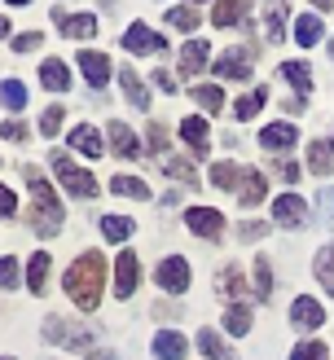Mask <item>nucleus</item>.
Instances as JSON below:
<instances>
[{
    "label": "nucleus",
    "mask_w": 334,
    "mask_h": 360,
    "mask_svg": "<svg viewBox=\"0 0 334 360\" xmlns=\"http://www.w3.org/2000/svg\"><path fill=\"white\" fill-rule=\"evenodd\" d=\"M62 290H66V299L75 303L79 312H93L97 308L101 290H105V259H101V250H84V255L66 268Z\"/></svg>",
    "instance_id": "nucleus-1"
},
{
    "label": "nucleus",
    "mask_w": 334,
    "mask_h": 360,
    "mask_svg": "<svg viewBox=\"0 0 334 360\" xmlns=\"http://www.w3.org/2000/svg\"><path fill=\"white\" fill-rule=\"evenodd\" d=\"M27 176V189H31V229L40 233V238H58L62 233V207H58V193H53V185L40 176V167H23Z\"/></svg>",
    "instance_id": "nucleus-2"
},
{
    "label": "nucleus",
    "mask_w": 334,
    "mask_h": 360,
    "mask_svg": "<svg viewBox=\"0 0 334 360\" xmlns=\"http://www.w3.org/2000/svg\"><path fill=\"white\" fill-rule=\"evenodd\" d=\"M53 172H58V180H62V189L70 193V198H97L101 193V185H97V176L93 172H84V167H75L66 154H53Z\"/></svg>",
    "instance_id": "nucleus-3"
},
{
    "label": "nucleus",
    "mask_w": 334,
    "mask_h": 360,
    "mask_svg": "<svg viewBox=\"0 0 334 360\" xmlns=\"http://www.w3.org/2000/svg\"><path fill=\"white\" fill-rule=\"evenodd\" d=\"M44 338H49V343H62V347H93L97 330H88V326H66L62 316H49V321H44Z\"/></svg>",
    "instance_id": "nucleus-4"
},
{
    "label": "nucleus",
    "mask_w": 334,
    "mask_h": 360,
    "mask_svg": "<svg viewBox=\"0 0 334 360\" xmlns=\"http://www.w3.org/2000/svg\"><path fill=\"white\" fill-rule=\"evenodd\" d=\"M251 62H255V49L251 44H238L216 58V75L220 79H251Z\"/></svg>",
    "instance_id": "nucleus-5"
},
{
    "label": "nucleus",
    "mask_w": 334,
    "mask_h": 360,
    "mask_svg": "<svg viewBox=\"0 0 334 360\" xmlns=\"http://www.w3.org/2000/svg\"><path fill=\"white\" fill-rule=\"evenodd\" d=\"M123 49L136 53V58H154V53H163V49H167V40H163L158 31H150L146 22H132L128 31H123Z\"/></svg>",
    "instance_id": "nucleus-6"
},
{
    "label": "nucleus",
    "mask_w": 334,
    "mask_h": 360,
    "mask_svg": "<svg viewBox=\"0 0 334 360\" xmlns=\"http://www.w3.org/2000/svg\"><path fill=\"white\" fill-rule=\"evenodd\" d=\"M189 277H193V273H189V264H185L181 255H172V259H163V264L154 268V281L163 285L167 295H185V290H189Z\"/></svg>",
    "instance_id": "nucleus-7"
},
{
    "label": "nucleus",
    "mask_w": 334,
    "mask_h": 360,
    "mask_svg": "<svg viewBox=\"0 0 334 360\" xmlns=\"http://www.w3.org/2000/svg\"><path fill=\"white\" fill-rule=\"evenodd\" d=\"M185 224H189L193 238H220V233H224V215L211 211V207H189L185 211Z\"/></svg>",
    "instance_id": "nucleus-8"
},
{
    "label": "nucleus",
    "mask_w": 334,
    "mask_h": 360,
    "mask_svg": "<svg viewBox=\"0 0 334 360\" xmlns=\"http://www.w3.org/2000/svg\"><path fill=\"white\" fill-rule=\"evenodd\" d=\"M290 326H295V330H321V326H326V308H321L316 299L299 295V299L290 303Z\"/></svg>",
    "instance_id": "nucleus-9"
},
{
    "label": "nucleus",
    "mask_w": 334,
    "mask_h": 360,
    "mask_svg": "<svg viewBox=\"0 0 334 360\" xmlns=\"http://www.w3.org/2000/svg\"><path fill=\"white\" fill-rule=\"evenodd\" d=\"M105 136H110V154H119V158H146V154H141V141H136V132H132L123 119H110V128H105Z\"/></svg>",
    "instance_id": "nucleus-10"
},
{
    "label": "nucleus",
    "mask_w": 334,
    "mask_h": 360,
    "mask_svg": "<svg viewBox=\"0 0 334 360\" xmlns=\"http://www.w3.org/2000/svg\"><path fill=\"white\" fill-rule=\"evenodd\" d=\"M53 22H58L62 35H70V40H88V35H97V18L93 13H70V9H53Z\"/></svg>",
    "instance_id": "nucleus-11"
},
{
    "label": "nucleus",
    "mask_w": 334,
    "mask_h": 360,
    "mask_svg": "<svg viewBox=\"0 0 334 360\" xmlns=\"http://www.w3.org/2000/svg\"><path fill=\"white\" fill-rule=\"evenodd\" d=\"M141 255H132V250H123V255L115 259V295L119 299H128L132 290H136V277H141V264H136Z\"/></svg>",
    "instance_id": "nucleus-12"
},
{
    "label": "nucleus",
    "mask_w": 334,
    "mask_h": 360,
    "mask_svg": "<svg viewBox=\"0 0 334 360\" xmlns=\"http://www.w3.org/2000/svg\"><path fill=\"white\" fill-rule=\"evenodd\" d=\"M273 220L286 224V229H304V224H308V207L299 202L295 193H281L277 202H273Z\"/></svg>",
    "instance_id": "nucleus-13"
},
{
    "label": "nucleus",
    "mask_w": 334,
    "mask_h": 360,
    "mask_svg": "<svg viewBox=\"0 0 334 360\" xmlns=\"http://www.w3.org/2000/svg\"><path fill=\"white\" fill-rule=\"evenodd\" d=\"M79 70H84V79L93 84V88H105V84H110V58H105V53L84 49V53H79Z\"/></svg>",
    "instance_id": "nucleus-14"
},
{
    "label": "nucleus",
    "mask_w": 334,
    "mask_h": 360,
    "mask_svg": "<svg viewBox=\"0 0 334 360\" xmlns=\"http://www.w3.org/2000/svg\"><path fill=\"white\" fill-rule=\"evenodd\" d=\"M286 13H290L286 0H269V5H264V35H269V44L286 40Z\"/></svg>",
    "instance_id": "nucleus-15"
},
{
    "label": "nucleus",
    "mask_w": 334,
    "mask_h": 360,
    "mask_svg": "<svg viewBox=\"0 0 334 360\" xmlns=\"http://www.w3.org/2000/svg\"><path fill=\"white\" fill-rule=\"evenodd\" d=\"M216 295H224V299H242V295H251V285H246V273L238 264H229V268H220L216 273Z\"/></svg>",
    "instance_id": "nucleus-16"
},
{
    "label": "nucleus",
    "mask_w": 334,
    "mask_h": 360,
    "mask_svg": "<svg viewBox=\"0 0 334 360\" xmlns=\"http://www.w3.org/2000/svg\"><path fill=\"white\" fill-rule=\"evenodd\" d=\"M119 84H123V97H128V105H132V110H150V88L141 84V75H136V70H128V66H123V70H119Z\"/></svg>",
    "instance_id": "nucleus-17"
},
{
    "label": "nucleus",
    "mask_w": 334,
    "mask_h": 360,
    "mask_svg": "<svg viewBox=\"0 0 334 360\" xmlns=\"http://www.w3.org/2000/svg\"><path fill=\"white\" fill-rule=\"evenodd\" d=\"M189 343H185V334H176V330H158L154 334V356L158 360H185Z\"/></svg>",
    "instance_id": "nucleus-18"
},
{
    "label": "nucleus",
    "mask_w": 334,
    "mask_h": 360,
    "mask_svg": "<svg viewBox=\"0 0 334 360\" xmlns=\"http://www.w3.org/2000/svg\"><path fill=\"white\" fill-rule=\"evenodd\" d=\"M308 172L312 176H330L334 172V136L312 141V146H308Z\"/></svg>",
    "instance_id": "nucleus-19"
},
{
    "label": "nucleus",
    "mask_w": 334,
    "mask_h": 360,
    "mask_svg": "<svg viewBox=\"0 0 334 360\" xmlns=\"http://www.w3.org/2000/svg\"><path fill=\"white\" fill-rule=\"evenodd\" d=\"M295 141H299L295 123H269V128L259 132V146H264V150H290Z\"/></svg>",
    "instance_id": "nucleus-20"
},
{
    "label": "nucleus",
    "mask_w": 334,
    "mask_h": 360,
    "mask_svg": "<svg viewBox=\"0 0 334 360\" xmlns=\"http://www.w3.org/2000/svg\"><path fill=\"white\" fill-rule=\"evenodd\" d=\"M40 84L49 88V93H66V88H70V70H66V62H58V58L40 62Z\"/></svg>",
    "instance_id": "nucleus-21"
},
{
    "label": "nucleus",
    "mask_w": 334,
    "mask_h": 360,
    "mask_svg": "<svg viewBox=\"0 0 334 360\" xmlns=\"http://www.w3.org/2000/svg\"><path fill=\"white\" fill-rule=\"evenodd\" d=\"M70 150H79L84 158H101V136H97V128H88V123L70 128Z\"/></svg>",
    "instance_id": "nucleus-22"
},
{
    "label": "nucleus",
    "mask_w": 334,
    "mask_h": 360,
    "mask_svg": "<svg viewBox=\"0 0 334 360\" xmlns=\"http://www.w3.org/2000/svg\"><path fill=\"white\" fill-rule=\"evenodd\" d=\"M203 66H207V44H203V40L181 44V75H185V79H193Z\"/></svg>",
    "instance_id": "nucleus-23"
},
{
    "label": "nucleus",
    "mask_w": 334,
    "mask_h": 360,
    "mask_svg": "<svg viewBox=\"0 0 334 360\" xmlns=\"http://www.w3.org/2000/svg\"><path fill=\"white\" fill-rule=\"evenodd\" d=\"M264 193H269V185H264L259 172H242V189H238V202L251 211L255 202H264Z\"/></svg>",
    "instance_id": "nucleus-24"
},
{
    "label": "nucleus",
    "mask_w": 334,
    "mask_h": 360,
    "mask_svg": "<svg viewBox=\"0 0 334 360\" xmlns=\"http://www.w3.org/2000/svg\"><path fill=\"white\" fill-rule=\"evenodd\" d=\"M97 224H101V238L105 242H128L132 233H136V224L128 220V215H101Z\"/></svg>",
    "instance_id": "nucleus-25"
},
{
    "label": "nucleus",
    "mask_w": 334,
    "mask_h": 360,
    "mask_svg": "<svg viewBox=\"0 0 334 360\" xmlns=\"http://www.w3.org/2000/svg\"><path fill=\"white\" fill-rule=\"evenodd\" d=\"M281 79H286L299 97H308V88H312V70H308V62H281Z\"/></svg>",
    "instance_id": "nucleus-26"
},
{
    "label": "nucleus",
    "mask_w": 334,
    "mask_h": 360,
    "mask_svg": "<svg viewBox=\"0 0 334 360\" xmlns=\"http://www.w3.org/2000/svg\"><path fill=\"white\" fill-rule=\"evenodd\" d=\"M181 136H185V146L193 150V154H207V119H181Z\"/></svg>",
    "instance_id": "nucleus-27"
},
{
    "label": "nucleus",
    "mask_w": 334,
    "mask_h": 360,
    "mask_svg": "<svg viewBox=\"0 0 334 360\" xmlns=\"http://www.w3.org/2000/svg\"><path fill=\"white\" fill-rule=\"evenodd\" d=\"M321 31H326V22H321V13H304L295 22V40L304 44V49H312L316 40H321Z\"/></svg>",
    "instance_id": "nucleus-28"
},
{
    "label": "nucleus",
    "mask_w": 334,
    "mask_h": 360,
    "mask_svg": "<svg viewBox=\"0 0 334 360\" xmlns=\"http://www.w3.org/2000/svg\"><path fill=\"white\" fill-rule=\"evenodd\" d=\"M246 13V0H216V9H211V22L216 27H238Z\"/></svg>",
    "instance_id": "nucleus-29"
},
{
    "label": "nucleus",
    "mask_w": 334,
    "mask_h": 360,
    "mask_svg": "<svg viewBox=\"0 0 334 360\" xmlns=\"http://www.w3.org/2000/svg\"><path fill=\"white\" fill-rule=\"evenodd\" d=\"M224 330L242 338V334H251V308L246 303H229V312H224Z\"/></svg>",
    "instance_id": "nucleus-30"
},
{
    "label": "nucleus",
    "mask_w": 334,
    "mask_h": 360,
    "mask_svg": "<svg viewBox=\"0 0 334 360\" xmlns=\"http://www.w3.org/2000/svg\"><path fill=\"white\" fill-rule=\"evenodd\" d=\"M198 352H203L207 360H238V356H233V347L216 338V330H203V334H198Z\"/></svg>",
    "instance_id": "nucleus-31"
},
{
    "label": "nucleus",
    "mask_w": 334,
    "mask_h": 360,
    "mask_svg": "<svg viewBox=\"0 0 334 360\" xmlns=\"http://www.w3.org/2000/svg\"><path fill=\"white\" fill-rule=\"evenodd\" d=\"M49 268H53V259L44 255H31V264H27V285H31V295H40L44 290V281H49Z\"/></svg>",
    "instance_id": "nucleus-32"
},
{
    "label": "nucleus",
    "mask_w": 334,
    "mask_h": 360,
    "mask_svg": "<svg viewBox=\"0 0 334 360\" xmlns=\"http://www.w3.org/2000/svg\"><path fill=\"white\" fill-rule=\"evenodd\" d=\"M312 273H316V281L326 285V295H334V246L316 250V264H312Z\"/></svg>",
    "instance_id": "nucleus-33"
},
{
    "label": "nucleus",
    "mask_w": 334,
    "mask_h": 360,
    "mask_svg": "<svg viewBox=\"0 0 334 360\" xmlns=\"http://www.w3.org/2000/svg\"><path fill=\"white\" fill-rule=\"evenodd\" d=\"M251 273H255V299H273V264L269 259H255L251 264Z\"/></svg>",
    "instance_id": "nucleus-34"
},
{
    "label": "nucleus",
    "mask_w": 334,
    "mask_h": 360,
    "mask_svg": "<svg viewBox=\"0 0 334 360\" xmlns=\"http://www.w3.org/2000/svg\"><path fill=\"white\" fill-rule=\"evenodd\" d=\"M211 185L216 189H233V185H242V167H233V163H216L211 167ZM238 193V189H233Z\"/></svg>",
    "instance_id": "nucleus-35"
},
{
    "label": "nucleus",
    "mask_w": 334,
    "mask_h": 360,
    "mask_svg": "<svg viewBox=\"0 0 334 360\" xmlns=\"http://www.w3.org/2000/svg\"><path fill=\"white\" fill-rule=\"evenodd\" d=\"M110 193H119V198H150L146 180H136V176H115L110 180Z\"/></svg>",
    "instance_id": "nucleus-36"
},
{
    "label": "nucleus",
    "mask_w": 334,
    "mask_h": 360,
    "mask_svg": "<svg viewBox=\"0 0 334 360\" xmlns=\"http://www.w3.org/2000/svg\"><path fill=\"white\" fill-rule=\"evenodd\" d=\"M0 105H9V110H23L27 105V88L18 79H0Z\"/></svg>",
    "instance_id": "nucleus-37"
},
{
    "label": "nucleus",
    "mask_w": 334,
    "mask_h": 360,
    "mask_svg": "<svg viewBox=\"0 0 334 360\" xmlns=\"http://www.w3.org/2000/svg\"><path fill=\"white\" fill-rule=\"evenodd\" d=\"M163 18H167V27H176V31H193V27H198V13H193L189 5H172Z\"/></svg>",
    "instance_id": "nucleus-38"
},
{
    "label": "nucleus",
    "mask_w": 334,
    "mask_h": 360,
    "mask_svg": "<svg viewBox=\"0 0 334 360\" xmlns=\"http://www.w3.org/2000/svg\"><path fill=\"white\" fill-rule=\"evenodd\" d=\"M189 93H193V101H198L203 110H220V105H224L220 84H216V88H211V84H198V88H189Z\"/></svg>",
    "instance_id": "nucleus-39"
},
{
    "label": "nucleus",
    "mask_w": 334,
    "mask_h": 360,
    "mask_svg": "<svg viewBox=\"0 0 334 360\" xmlns=\"http://www.w3.org/2000/svg\"><path fill=\"white\" fill-rule=\"evenodd\" d=\"M264 101H269V93H264V88H255V93H246V97L233 105V115H238V119H255Z\"/></svg>",
    "instance_id": "nucleus-40"
},
{
    "label": "nucleus",
    "mask_w": 334,
    "mask_h": 360,
    "mask_svg": "<svg viewBox=\"0 0 334 360\" xmlns=\"http://www.w3.org/2000/svg\"><path fill=\"white\" fill-rule=\"evenodd\" d=\"M290 360H330V352H326L321 338H304V343L290 352Z\"/></svg>",
    "instance_id": "nucleus-41"
},
{
    "label": "nucleus",
    "mask_w": 334,
    "mask_h": 360,
    "mask_svg": "<svg viewBox=\"0 0 334 360\" xmlns=\"http://www.w3.org/2000/svg\"><path fill=\"white\" fill-rule=\"evenodd\" d=\"M62 119H66L62 105H49V110L40 115V136H58L62 132Z\"/></svg>",
    "instance_id": "nucleus-42"
},
{
    "label": "nucleus",
    "mask_w": 334,
    "mask_h": 360,
    "mask_svg": "<svg viewBox=\"0 0 334 360\" xmlns=\"http://www.w3.org/2000/svg\"><path fill=\"white\" fill-rule=\"evenodd\" d=\"M163 167H167V176H172V180H185V185H198V176H193V167H189V163H176V158H167Z\"/></svg>",
    "instance_id": "nucleus-43"
},
{
    "label": "nucleus",
    "mask_w": 334,
    "mask_h": 360,
    "mask_svg": "<svg viewBox=\"0 0 334 360\" xmlns=\"http://www.w3.org/2000/svg\"><path fill=\"white\" fill-rule=\"evenodd\" d=\"M18 281H23V277H18V259L5 255V259H0V285H5V290H13Z\"/></svg>",
    "instance_id": "nucleus-44"
},
{
    "label": "nucleus",
    "mask_w": 334,
    "mask_h": 360,
    "mask_svg": "<svg viewBox=\"0 0 334 360\" xmlns=\"http://www.w3.org/2000/svg\"><path fill=\"white\" fill-rule=\"evenodd\" d=\"M316 215H321V224L334 220V189H321V193H316Z\"/></svg>",
    "instance_id": "nucleus-45"
},
{
    "label": "nucleus",
    "mask_w": 334,
    "mask_h": 360,
    "mask_svg": "<svg viewBox=\"0 0 334 360\" xmlns=\"http://www.w3.org/2000/svg\"><path fill=\"white\" fill-rule=\"evenodd\" d=\"M44 44V35L40 31H27V35H18L13 40V53H31V49H40Z\"/></svg>",
    "instance_id": "nucleus-46"
},
{
    "label": "nucleus",
    "mask_w": 334,
    "mask_h": 360,
    "mask_svg": "<svg viewBox=\"0 0 334 360\" xmlns=\"http://www.w3.org/2000/svg\"><path fill=\"white\" fill-rule=\"evenodd\" d=\"M13 211H18V193L9 185H0V220H9Z\"/></svg>",
    "instance_id": "nucleus-47"
},
{
    "label": "nucleus",
    "mask_w": 334,
    "mask_h": 360,
    "mask_svg": "<svg viewBox=\"0 0 334 360\" xmlns=\"http://www.w3.org/2000/svg\"><path fill=\"white\" fill-rule=\"evenodd\" d=\"M150 146H154V154L167 150V128H163V123H150Z\"/></svg>",
    "instance_id": "nucleus-48"
},
{
    "label": "nucleus",
    "mask_w": 334,
    "mask_h": 360,
    "mask_svg": "<svg viewBox=\"0 0 334 360\" xmlns=\"http://www.w3.org/2000/svg\"><path fill=\"white\" fill-rule=\"evenodd\" d=\"M264 233H269V224L251 220V224H242V229H238V238H242V242H255V238H264Z\"/></svg>",
    "instance_id": "nucleus-49"
},
{
    "label": "nucleus",
    "mask_w": 334,
    "mask_h": 360,
    "mask_svg": "<svg viewBox=\"0 0 334 360\" xmlns=\"http://www.w3.org/2000/svg\"><path fill=\"white\" fill-rule=\"evenodd\" d=\"M0 136H5V141H27V128H23V123H0Z\"/></svg>",
    "instance_id": "nucleus-50"
},
{
    "label": "nucleus",
    "mask_w": 334,
    "mask_h": 360,
    "mask_svg": "<svg viewBox=\"0 0 334 360\" xmlns=\"http://www.w3.org/2000/svg\"><path fill=\"white\" fill-rule=\"evenodd\" d=\"M273 167H277V176H281V180H286V185H290V180H299V167L290 163V158H277V163H273Z\"/></svg>",
    "instance_id": "nucleus-51"
},
{
    "label": "nucleus",
    "mask_w": 334,
    "mask_h": 360,
    "mask_svg": "<svg viewBox=\"0 0 334 360\" xmlns=\"http://www.w3.org/2000/svg\"><path fill=\"white\" fill-rule=\"evenodd\" d=\"M154 84L163 88V93H176V84H172V75H167V70H154Z\"/></svg>",
    "instance_id": "nucleus-52"
},
{
    "label": "nucleus",
    "mask_w": 334,
    "mask_h": 360,
    "mask_svg": "<svg viewBox=\"0 0 334 360\" xmlns=\"http://www.w3.org/2000/svg\"><path fill=\"white\" fill-rule=\"evenodd\" d=\"M88 360H119L115 352H105V347H97V352H88Z\"/></svg>",
    "instance_id": "nucleus-53"
},
{
    "label": "nucleus",
    "mask_w": 334,
    "mask_h": 360,
    "mask_svg": "<svg viewBox=\"0 0 334 360\" xmlns=\"http://www.w3.org/2000/svg\"><path fill=\"white\" fill-rule=\"evenodd\" d=\"M5 35H9V18H0V40H5Z\"/></svg>",
    "instance_id": "nucleus-54"
},
{
    "label": "nucleus",
    "mask_w": 334,
    "mask_h": 360,
    "mask_svg": "<svg viewBox=\"0 0 334 360\" xmlns=\"http://www.w3.org/2000/svg\"><path fill=\"white\" fill-rule=\"evenodd\" d=\"M312 5H316V9H321V13H326V9L334 5V0H312Z\"/></svg>",
    "instance_id": "nucleus-55"
},
{
    "label": "nucleus",
    "mask_w": 334,
    "mask_h": 360,
    "mask_svg": "<svg viewBox=\"0 0 334 360\" xmlns=\"http://www.w3.org/2000/svg\"><path fill=\"white\" fill-rule=\"evenodd\" d=\"M9 5H31V0H9Z\"/></svg>",
    "instance_id": "nucleus-56"
},
{
    "label": "nucleus",
    "mask_w": 334,
    "mask_h": 360,
    "mask_svg": "<svg viewBox=\"0 0 334 360\" xmlns=\"http://www.w3.org/2000/svg\"><path fill=\"white\" fill-rule=\"evenodd\" d=\"M330 58H334V44H330Z\"/></svg>",
    "instance_id": "nucleus-57"
},
{
    "label": "nucleus",
    "mask_w": 334,
    "mask_h": 360,
    "mask_svg": "<svg viewBox=\"0 0 334 360\" xmlns=\"http://www.w3.org/2000/svg\"><path fill=\"white\" fill-rule=\"evenodd\" d=\"M0 360H13V356H0Z\"/></svg>",
    "instance_id": "nucleus-58"
}]
</instances>
